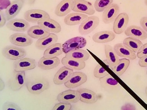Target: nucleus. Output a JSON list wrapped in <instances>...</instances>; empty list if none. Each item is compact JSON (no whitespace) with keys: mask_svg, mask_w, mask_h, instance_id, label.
<instances>
[{"mask_svg":"<svg viewBox=\"0 0 147 110\" xmlns=\"http://www.w3.org/2000/svg\"><path fill=\"white\" fill-rule=\"evenodd\" d=\"M147 55V43L143 44L137 52L136 56L139 59Z\"/></svg>","mask_w":147,"mask_h":110,"instance_id":"38","label":"nucleus"},{"mask_svg":"<svg viewBox=\"0 0 147 110\" xmlns=\"http://www.w3.org/2000/svg\"><path fill=\"white\" fill-rule=\"evenodd\" d=\"M25 0H14L9 3L5 10L7 21L13 19L20 12L24 6Z\"/></svg>","mask_w":147,"mask_h":110,"instance_id":"11","label":"nucleus"},{"mask_svg":"<svg viewBox=\"0 0 147 110\" xmlns=\"http://www.w3.org/2000/svg\"><path fill=\"white\" fill-rule=\"evenodd\" d=\"M101 87L109 92H113L121 87V85L110 74L99 79Z\"/></svg>","mask_w":147,"mask_h":110,"instance_id":"15","label":"nucleus"},{"mask_svg":"<svg viewBox=\"0 0 147 110\" xmlns=\"http://www.w3.org/2000/svg\"><path fill=\"white\" fill-rule=\"evenodd\" d=\"M116 34L111 31H102L95 33L92 37V40L97 43H105L115 39Z\"/></svg>","mask_w":147,"mask_h":110,"instance_id":"24","label":"nucleus"},{"mask_svg":"<svg viewBox=\"0 0 147 110\" xmlns=\"http://www.w3.org/2000/svg\"><path fill=\"white\" fill-rule=\"evenodd\" d=\"M139 65L141 67H147V55L140 59L139 61Z\"/></svg>","mask_w":147,"mask_h":110,"instance_id":"42","label":"nucleus"},{"mask_svg":"<svg viewBox=\"0 0 147 110\" xmlns=\"http://www.w3.org/2000/svg\"><path fill=\"white\" fill-rule=\"evenodd\" d=\"M123 44L134 52L137 53L142 46L143 45L140 40L131 37H127L123 40Z\"/></svg>","mask_w":147,"mask_h":110,"instance_id":"33","label":"nucleus"},{"mask_svg":"<svg viewBox=\"0 0 147 110\" xmlns=\"http://www.w3.org/2000/svg\"><path fill=\"white\" fill-rule=\"evenodd\" d=\"M145 3L146 5L147 6V0H145Z\"/></svg>","mask_w":147,"mask_h":110,"instance_id":"48","label":"nucleus"},{"mask_svg":"<svg viewBox=\"0 0 147 110\" xmlns=\"http://www.w3.org/2000/svg\"><path fill=\"white\" fill-rule=\"evenodd\" d=\"M71 107V104L60 102L56 104L51 110H70Z\"/></svg>","mask_w":147,"mask_h":110,"instance_id":"36","label":"nucleus"},{"mask_svg":"<svg viewBox=\"0 0 147 110\" xmlns=\"http://www.w3.org/2000/svg\"><path fill=\"white\" fill-rule=\"evenodd\" d=\"M7 28L14 32H26L30 27L29 22L24 19H13L6 24Z\"/></svg>","mask_w":147,"mask_h":110,"instance_id":"16","label":"nucleus"},{"mask_svg":"<svg viewBox=\"0 0 147 110\" xmlns=\"http://www.w3.org/2000/svg\"><path fill=\"white\" fill-rule=\"evenodd\" d=\"M61 62L64 66L73 71H80L84 69L86 67V63L84 61L68 58L66 57L63 58Z\"/></svg>","mask_w":147,"mask_h":110,"instance_id":"27","label":"nucleus"},{"mask_svg":"<svg viewBox=\"0 0 147 110\" xmlns=\"http://www.w3.org/2000/svg\"><path fill=\"white\" fill-rule=\"evenodd\" d=\"M7 21L5 14H3L1 10L0 9V28L5 26Z\"/></svg>","mask_w":147,"mask_h":110,"instance_id":"40","label":"nucleus"},{"mask_svg":"<svg viewBox=\"0 0 147 110\" xmlns=\"http://www.w3.org/2000/svg\"><path fill=\"white\" fill-rule=\"evenodd\" d=\"M103 62L105 64L106 66L109 67V68L111 69V70H113V67L111 66V65L110 64V63L108 62V60H107L105 59V60H103Z\"/></svg>","mask_w":147,"mask_h":110,"instance_id":"44","label":"nucleus"},{"mask_svg":"<svg viewBox=\"0 0 147 110\" xmlns=\"http://www.w3.org/2000/svg\"><path fill=\"white\" fill-rule=\"evenodd\" d=\"M87 41L84 38L80 36L74 37L66 41L62 45L63 52L66 54L78 49L84 48Z\"/></svg>","mask_w":147,"mask_h":110,"instance_id":"4","label":"nucleus"},{"mask_svg":"<svg viewBox=\"0 0 147 110\" xmlns=\"http://www.w3.org/2000/svg\"><path fill=\"white\" fill-rule=\"evenodd\" d=\"M145 93H146V94L147 96V86L146 87V89H145Z\"/></svg>","mask_w":147,"mask_h":110,"instance_id":"47","label":"nucleus"},{"mask_svg":"<svg viewBox=\"0 0 147 110\" xmlns=\"http://www.w3.org/2000/svg\"><path fill=\"white\" fill-rule=\"evenodd\" d=\"M74 1L62 0L56 7L55 14L59 17H63L69 14L72 10V3Z\"/></svg>","mask_w":147,"mask_h":110,"instance_id":"23","label":"nucleus"},{"mask_svg":"<svg viewBox=\"0 0 147 110\" xmlns=\"http://www.w3.org/2000/svg\"><path fill=\"white\" fill-rule=\"evenodd\" d=\"M65 54V57L68 58L84 62L87 61L90 57V53L87 51L81 49L71 51Z\"/></svg>","mask_w":147,"mask_h":110,"instance_id":"30","label":"nucleus"},{"mask_svg":"<svg viewBox=\"0 0 147 110\" xmlns=\"http://www.w3.org/2000/svg\"><path fill=\"white\" fill-rule=\"evenodd\" d=\"M2 110H22L17 104L11 102H7L3 104Z\"/></svg>","mask_w":147,"mask_h":110,"instance_id":"37","label":"nucleus"},{"mask_svg":"<svg viewBox=\"0 0 147 110\" xmlns=\"http://www.w3.org/2000/svg\"><path fill=\"white\" fill-rule=\"evenodd\" d=\"M113 1L114 0H96L94 4V9L97 12H103L113 3Z\"/></svg>","mask_w":147,"mask_h":110,"instance_id":"34","label":"nucleus"},{"mask_svg":"<svg viewBox=\"0 0 147 110\" xmlns=\"http://www.w3.org/2000/svg\"><path fill=\"white\" fill-rule=\"evenodd\" d=\"M128 37L134 38L140 40H144L147 39V33L141 27L132 25L127 27L124 32Z\"/></svg>","mask_w":147,"mask_h":110,"instance_id":"19","label":"nucleus"},{"mask_svg":"<svg viewBox=\"0 0 147 110\" xmlns=\"http://www.w3.org/2000/svg\"><path fill=\"white\" fill-rule=\"evenodd\" d=\"M38 24L50 33H59L61 31L60 24L51 18L41 20L38 22Z\"/></svg>","mask_w":147,"mask_h":110,"instance_id":"17","label":"nucleus"},{"mask_svg":"<svg viewBox=\"0 0 147 110\" xmlns=\"http://www.w3.org/2000/svg\"><path fill=\"white\" fill-rule=\"evenodd\" d=\"M9 41L13 45L23 47L31 45L33 42L32 39L30 36L22 33H16L12 34L9 37Z\"/></svg>","mask_w":147,"mask_h":110,"instance_id":"12","label":"nucleus"},{"mask_svg":"<svg viewBox=\"0 0 147 110\" xmlns=\"http://www.w3.org/2000/svg\"><path fill=\"white\" fill-rule=\"evenodd\" d=\"M79 94L80 101L87 104H93L98 100V96L94 92L86 89L80 88L77 90Z\"/></svg>","mask_w":147,"mask_h":110,"instance_id":"18","label":"nucleus"},{"mask_svg":"<svg viewBox=\"0 0 147 110\" xmlns=\"http://www.w3.org/2000/svg\"><path fill=\"white\" fill-rule=\"evenodd\" d=\"M87 76L81 72H74L64 84L65 87L70 89H74L84 84L87 81Z\"/></svg>","mask_w":147,"mask_h":110,"instance_id":"8","label":"nucleus"},{"mask_svg":"<svg viewBox=\"0 0 147 110\" xmlns=\"http://www.w3.org/2000/svg\"><path fill=\"white\" fill-rule=\"evenodd\" d=\"M37 65V62L35 60L30 58H24L15 60L13 62V69L15 71L26 72L33 70Z\"/></svg>","mask_w":147,"mask_h":110,"instance_id":"7","label":"nucleus"},{"mask_svg":"<svg viewBox=\"0 0 147 110\" xmlns=\"http://www.w3.org/2000/svg\"><path fill=\"white\" fill-rule=\"evenodd\" d=\"M109 74V73L99 64L97 65L93 72L94 77L99 79L104 77Z\"/></svg>","mask_w":147,"mask_h":110,"instance_id":"35","label":"nucleus"},{"mask_svg":"<svg viewBox=\"0 0 147 110\" xmlns=\"http://www.w3.org/2000/svg\"><path fill=\"white\" fill-rule=\"evenodd\" d=\"M50 33L40 26H34L29 28L27 31V35L32 39H41L48 36Z\"/></svg>","mask_w":147,"mask_h":110,"instance_id":"29","label":"nucleus"},{"mask_svg":"<svg viewBox=\"0 0 147 110\" xmlns=\"http://www.w3.org/2000/svg\"><path fill=\"white\" fill-rule=\"evenodd\" d=\"M27 1L30 5H33L35 3L36 0H27Z\"/></svg>","mask_w":147,"mask_h":110,"instance_id":"45","label":"nucleus"},{"mask_svg":"<svg viewBox=\"0 0 147 110\" xmlns=\"http://www.w3.org/2000/svg\"><path fill=\"white\" fill-rule=\"evenodd\" d=\"M100 20L98 16H93L88 17L80 25L79 33L82 35H87L96 28Z\"/></svg>","mask_w":147,"mask_h":110,"instance_id":"5","label":"nucleus"},{"mask_svg":"<svg viewBox=\"0 0 147 110\" xmlns=\"http://www.w3.org/2000/svg\"><path fill=\"white\" fill-rule=\"evenodd\" d=\"M113 48L119 57L125 58L129 60H134L137 58L135 53L129 50L123 43L116 44Z\"/></svg>","mask_w":147,"mask_h":110,"instance_id":"21","label":"nucleus"},{"mask_svg":"<svg viewBox=\"0 0 147 110\" xmlns=\"http://www.w3.org/2000/svg\"><path fill=\"white\" fill-rule=\"evenodd\" d=\"M105 52L106 60L113 68L120 60L119 56L116 53L114 48L109 45H105Z\"/></svg>","mask_w":147,"mask_h":110,"instance_id":"31","label":"nucleus"},{"mask_svg":"<svg viewBox=\"0 0 147 110\" xmlns=\"http://www.w3.org/2000/svg\"><path fill=\"white\" fill-rule=\"evenodd\" d=\"M24 17L28 22L38 23L41 20L50 18V16L47 12L42 10L32 9L25 12Z\"/></svg>","mask_w":147,"mask_h":110,"instance_id":"9","label":"nucleus"},{"mask_svg":"<svg viewBox=\"0 0 147 110\" xmlns=\"http://www.w3.org/2000/svg\"><path fill=\"white\" fill-rule=\"evenodd\" d=\"M63 53L62 44L56 43L45 50L43 57L47 58H56L63 54Z\"/></svg>","mask_w":147,"mask_h":110,"instance_id":"28","label":"nucleus"},{"mask_svg":"<svg viewBox=\"0 0 147 110\" xmlns=\"http://www.w3.org/2000/svg\"><path fill=\"white\" fill-rule=\"evenodd\" d=\"M87 15L79 13H72L67 15L64 18V22L68 26L79 25L88 17Z\"/></svg>","mask_w":147,"mask_h":110,"instance_id":"26","label":"nucleus"},{"mask_svg":"<svg viewBox=\"0 0 147 110\" xmlns=\"http://www.w3.org/2000/svg\"><path fill=\"white\" fill-rule=\"evenodd\" d=\"M60 64V60L58 57L47 58L42 57L38 62L39 68L45 71L51 70L57 67Z\"/></svg>","mask_w":147,"mask_h":110,"instance_id":"25","label":"nucleus"},{"mask_svg":"<svg viewBox=\"0 0 147 110\" xmlns=\"http://www.w3.org/2000/svg\"><path fill=\"white\" fill-rule=\"evenodd\" d=\"M26 87L33 95H40L50 88L48 80L44 77H32L26 79Z\"/></svg>","mask_w":147,"mask_h":110,"instance_id":"1","label":"nucleus"},{"mask_svg":"<svg viewBox=\"0 0 147 110\" xmlns=\"http://www.w3.org/2000/svg\"><path fill=\"white\" fill-rule=\"evenodd\" d=\"M72 10L88 15H92L96 11L91 3L86 0H74L72 3Z\"/></svg>","mask_w":147,"mask_h":110,"instance_id":"6","label":"nucleus"},{"mask_svg":"<svg viewBox=\"0 0 147 110\" xmlns=\"http://www.w3.org/2000/svg\"><path fill=\"white\" fill-rule=\"evenodd\" d=\"M73 72V70L65 66L63 67L55 74L53 78V83L57 85L63 84Z\"/></svg>","mask_w":147,"mask_h":110,"instance_id":"20","label":"nucleus"},{"mask_svg":"<svg viewBox=\"0 0 147 110\" xmlns=\"http://www.w3.org/2000/svg\"><path fill=\"white\" fill-rule=\"evenodd\" d=\"M146 73H147V70Z\"/></svg>","mask_w":147,"mask_h":110,"instance_id":"49","label":"nucleus"},{"mask_svg":"<svg viewBox=\"0 0 147 110\" xmlns=\"http://www.w3.org/2000/svg\"><path fill=\"white\" fill-rule=\"evenodd\" d=\"M5 85L3 79L0 77V92L2 91L5 88Z\"/></svg>","mask_w":147,"mask_h":110,"instance_id":"43","label":"nucleus"},{"mask_svg":"<svg viewBox=\"0 0 147 110\" xmlns=\"http://www.w3.org/2000/svg\"><path fill=\"white\" fill-rule=\"evenodd\" d=\"M58 40V37L56 34L50 33L47 37L38 39L35 43V47L39 50H46L50 46L57 43Z\"/></svg>","mask_w":147,"mask_h":110,"instance_id":"22","label":"nucleus"},{"mask_svg":"<svg viewBox=\"0 0 147 110\" xmlns=\"http://www.w3.org/2000/svg\"><path fill=\"white\" fill-rule=\"evenodd\" d=\"M70 110H79L77 108V107H75V106H73V105H72V107H71V109Z\"/></svg>","mask_w":147,"mask_h":110,"instance_id":"46","label":"nucleus"},{"mask_svg":"<svg viewBox=\"0 0 147 110\" xmlns=\"http://www.w3.org/2000/svg\"><path fill=\"white\" fill-rule=\"evenodd\" d=\"M26 78L25 71H13V75L8 81V86L11 90L18 91L26 85Z\"/></svg>","mask_w":147,"mask_h":110,"instance_id":"3","label":"nucleus"},{"mask_svg":"<svg viewBox=\"0 0 147 110\" xmlns=\"http://www.w3.org/2000/svg\"><path fill=\"white\" fill-rule=\"evenodd\" d=\"M57 99L59 103H76L80 101L79 94L77 90H67L59 94Z\"/></svg>","mask_w":147,"mask_h":110,"instance_id":"13","label":"nucleus"},{"mask_svg":"<svg viewBox=\"0 0 147 110\" xmlns=\"http://www.w3.org/2000/svg\"><path fill=\"white\" fill-rule=\"evenodd\" d=\"M121 110H137L136 106L134 104L131 103H127L123 105L121 108Z\"/></svg>","mask_w":147,"mask_h":110,"instance_id":"39","label":"nucleus"},{"mask_svg":"<svg viewBox=\"0 0 147 110\" xmlns=\"http://www.w3.org/2000/svg\"><path fill=\"white\" fill-rule=\"evenodd\" d=\"M130 60L125 58L120 59L119 62L113 68L112 71L118 77L122 76L127 71L130 65Z\"/></svg>","mask_w":147,"mask_h":110,"instance_id":"32","label":"nucleus"},{"mask_svg":"<svg viewBox=\"0 0 147 110\" xmlns=\"http://www.w3.org/2000/svg\"><path fill=\"white\" fill-rule=\"evenodd\" d=\"M140 24L141 27L147 33V17H142L140 20Z\"/></svg>","mask_w":147,"mask_h":110,"instance_id":"41","label":"nucleus"},{"mask_svg":"<svg viewBox=\"0 0 147 110\" xmlns=\"http://www.w3.org/2000/svg\"><path fill=\"white\" fill-rule=\"evenodd\" d=\"M120 7L117 3H112L103 11L102 21L105 24L114 22L120 12Z\"/></svg>","mask_w":147,"mask_h":110,"instance_id":"14","label":"nucleus"},{"mask_svg":"<svg viewBox=\"0 0 147 110\" xmlns=\"http://www.w3.org/2000/svg\"><path fill=\"white\" fill-rule=\"evenodd\" d=\"M129 21V16L127 13L119 14L114 22L113 31L115 34L120 35L125 32Z\"/></svg>","mask_w":147,"mask_h":110,"instance_id":"10","label":"nucleus"},{"mask_svg":"<svg viewBox=\"0 0 147 110\" xmlns=\"http://www.w3.org/2000/svg\"><path fill=\"white\" fill-rule=\"evenodd\" d=\"M2 54L7 59L15 61L25 58L27 52L24 48L17 46L7 45L3 48Z\"/></svg>","mask_w":147,"mask_h":110,"instance_id":"2","label":"nucleus"}]
</instances>
